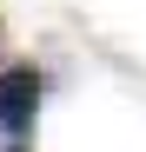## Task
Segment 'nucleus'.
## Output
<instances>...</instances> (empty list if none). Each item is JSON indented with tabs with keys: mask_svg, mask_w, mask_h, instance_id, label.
I'll list each match as a JSON object with an SVG mask.
<instances>
[{
	"mask_svg": "<svg viewBox=\"0 0 146 152\" xmlns=\"http://www.w3.org/2000/svg\"><path fill=\"white\" fill-rule=\"evenodd\" d=\"M40 93H46V80H40V66H7L0 73V132H7L13 145L33 132V119H40Z\"/></svg>",
	"mask_w": 146,
	"mask_h": 152,
	"instance_id": "1",
	"label": "nucleus"
},
{
	"mask_svg": "<svg viewBox=\"0 0 146 152\" xmlns=\"http://www.w3.org/2000/svg\"><path fill=\"white\" fill-rule=\"evenodd\" d=\"M7 152H27V145H7Z\"/></svg>",
	"mask_w": 146,
	"mask_h": 152,
	"instance_id": "2",
	"label": "nucleus"
}]
</instances>
